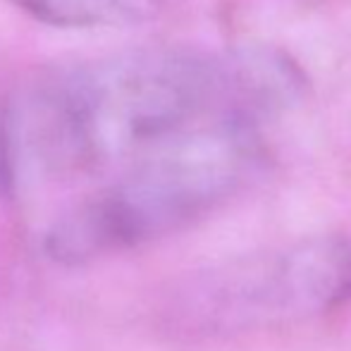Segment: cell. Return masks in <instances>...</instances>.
<instances>
[{"label":"cell","instance_id":"obj_1","mask_svg":"<svg viewBox=\"0 0 351 351\" xmlns=\"http://www.w3.org/2000/svg\"><path fill=\"white\" fill-rule=\"evenodd\" d=\"M222 77L186 56L156 53L77 70L41 93L36 139L51 160L70 167L153 156L220 110Z\"/></svg>","mask_w":351,"mask_h":351},{"label":"cell","instance_id":"obj_2","mask_svg":"<svg viewBox=\"0 0 351 351\" xmlns=\"http://www.w3.org/2000/svg\"><path fill=\"white\" fill-rule=\"evenodd\" d=\"M251 158L244 117H215L132 165L62 217L48 232V256L77 265L180 230L239 184Z\"/></svg>","mask_w":351,"mask_h":351},{"label":"cell","instance_id":"obj_3","mask_svg":"<svg viewBox=\"0 0 351 351\" xmlns=\"http://www.w3.org/2000/svg\"><path fill=\"white\" fill-rule=\"evenodd\" d=\"M36 19L56 27H122L146 22L160 8V0H14Z\"/></svg>","mask_w":351,"mask_h":351},{"label":"cell","instance_id":"obj_4","mask_svg":"<svg viewBox=\"0 0 351 351\" xmlns=\"http://www.w3.org/2000/svg\"><path fill=\"white\" fill-rule=\"evenodd\" d=\"M344 251H347V289L351 296V241H344Z\"/></svg>","mask_w":351,"mask_h":351}]
</instances>
